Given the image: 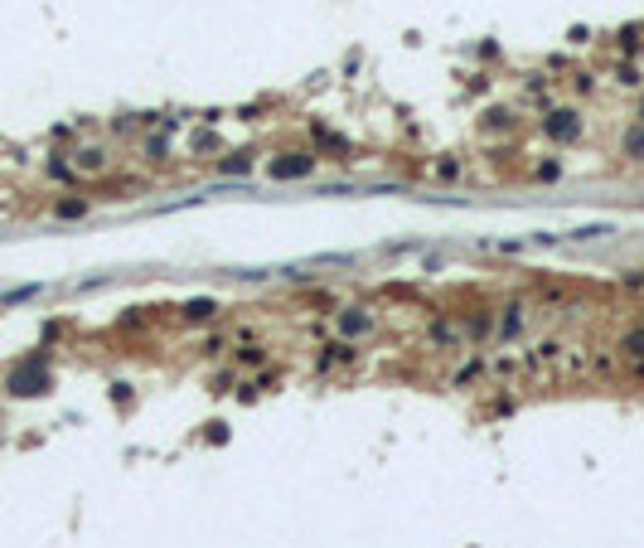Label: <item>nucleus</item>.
I'll return each mask as SVG.
<instances>
[{"mask_svg": "<svg viewBox=\"0 0 644 548\" xmlns=\"http://www.w3.org/2000/svg\"><path fill=\"white\" fill-rule=\"evenodd\" d=\"M97 165H107L102 151H82V170H97Z\"/></svg>", "mask_w": 644, "mask_h": 548, "instance_id": "obj_10", "label": "nucleus"}, {"mask_svg": "<svg viewBox=\"0 0 644 548\" xmlns=\"http://www.w3.org/2000/svg\"><path fill=\"white\" fill-rule=\"evenodd\" d=\"M640 122H644V97H640Z\"/></svg>", "mask_w": 644, "mask_h": 548, "instance_id": "obj_11", "label": "nucleus"}, {"mask_svg": "<svg viewBox=\"0 0 644 548\" xmlns=\"http://www.w3.org/2000/svg\"><path fill=\"white\" fill-rule=\"evenodd\" d=\"M620 151H625L630 161H644V122H640V127H630V131H625V141H620Z\"/></svg>", "mask_w": 644, "mask_h": 548, "instance_id": "obj_4", "label": "nucleus"}, {"mask_svg": "<svg viewBox=\"0 0 644 548\" xmlns=\"http://www.w3.org/2000/svg\"><path fill=\"white\" fill-rule=\"evenodd\" d=\"M49 388V369H44V355H34L29 364H20L10 374V393H44Z\"/></svg>", "mask_w": 644, "mask_h": 548, "instance_id": "obj_1", "label": "nucleus"}, {"mask_svg": "<svg viewBox=\"0 0 644 548\" xmlns=\"http://www.w3.org/2000/svg\"><path fill=\"white\" fill-rule=\"evenodd\" d=\"M620 350H625V355H635V359H644V330H630Z\"/></svg>", "mask_w": 644, "mask_h": 548, "instance_id": "obj_8", "label": "nucleus"}, {"mask_svg": "<svg viewBox=\"0 0 644 548\" xmlns=\"http://www.w3.org/2000/svg\"><path fill=\"white\" fill-rule=\"evenodd\" d=\"M214 311H218V301H209V296H199V301H189V306H185V316H189V321H209Z\"/></svg>", "mask_w": 644, "mask_h": 548, "instance_id": "obj_6", "label": "nucleus"}, {"mask_svg": "<svg viewBox=\"0 0 644 548\" xmlns=\"http://www.w3.org/2000/svg\"><path fill=\"white\" fill-rule=\"evenodd\" d=\"M339 330H344V335H364V330H373V316H359V311H349V316L339 321Z\"/></svg>", "mask_w": 644, "mask_h": 548, "instance_id": "obj_5", "label": "nucleus"}, {"mask_svg": "<svg viewBox=\"0 0 644 548\" xmlns=\"http://www.w3.org/2000/svg\"><path fill=\"white\" fill-rule=\"evenodd\" d=\"M601 233H616V228H611V223H586V228H577L572 238H577V243H586V238H601Z\"/></svg>", "mask_w": 644, "mask_h": 548, "instance_id": "obj_9", "label": "nucleus"}, {"mask_svg": "<svg viewBox=\"0 0 644 548\" xmlns=\"http://www.w3.org/2000/svg\"><path fill=\"white\" fill-rule=\"evenodd\" d=\"M315 170V156H281V161H271V175L276 180H300V175H310Z\"/></svg>", "mask_w": 644, "mask_h": 548, "instance_id": "obj_3", "label": "nucleus"}, {"mask_svg": "<svg viewBox=\"0 0 644 548\" xmlns=\"http://www.w3.org/2000/svg\"><path fill=\"white\" fill-rule=\"evenodd\" d=\"M542 131H547L552 141H572L577 131H582V112H577V107H557V112H547Z\"/></svg>", "mask_w": 644, "mask_h": 548, "instance_id": "obj_2", "label": "nucleus"}, {"mask_svg": "<svg viewBox=\"0 0 644 548\" xmlns=\"http://www.w3.org/2000/svg\"><path fill=\"white\" fill-rule=\"evenodd\" d=\"M54 214L58 219H82V214H87V199H58Z\"/></svg>", "mask_w": 644, "mask_h": 548, "instance_id": "obj_7", "label": "nucleus"}]
</instances>
